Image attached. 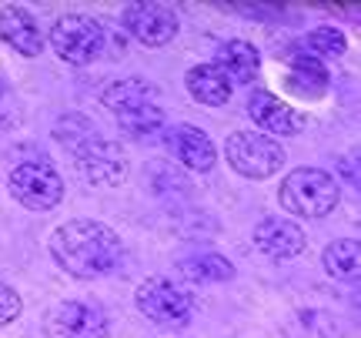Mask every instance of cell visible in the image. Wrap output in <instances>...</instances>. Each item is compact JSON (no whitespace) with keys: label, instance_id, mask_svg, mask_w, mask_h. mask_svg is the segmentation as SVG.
Wrapping results in <instances>:
<instances>
[{"label":"cell","instance_id":"7a4b0ae2","mask_svg":"<svg viewBox=\"0 0 361 338\" xmlns=\"http://www.w3.org/2000/svg\"><path fill=\"white\" fill-rule=\"evenodd\" d=\"M278 198H281L284 211H291L298 218H324L328 211H335L341 188L322 168H295L284 178Z\"/></svg>","mask_w":361,"mask_h":338},{"label":"cell","instance_id":"7402d4cb","mask_svg":"<svg viewBox=\"0 0 361 338\" xmlns=\"http://www.w3.org/2000/svg\"><path fill=\"white\" fill-rule=\"evenodd\" d=\"M20 295L13 291L11 285H4L0 282V325H11L13 318H20Z\"/></svg>","mask_w":361,"mask_h":338},{"label":"cell","instance_id":"3957f363","mask_svg":"<svg viewBox=\"0 0 361 338\" xmlns=\"http://www.w3.org/2000/svg\"><path fill=\"white\" fill-rule=\"evenodd\" d=\"M104 27L87 13H64L51 27V47L67 64H94L104 51Z\"/></svg>","mask_w":361,"mask_h":338},{"label":"cell","instance_id":"52a82bcc","mask_svg":"<svg viewBox=\"0 0 361 338\" xmlns=\"http://www.w3.org/2000/svg\"><path fill=\"white\" fill-rule=\"evenodd\" d=\"M137 308H141L151 322L157 325H178L191 318V291H184L180 285L168 282V278H147L137 288Z\"/></svg>","mask_w":361,"mask_h":338},{"label":"cell","instance_id":"8fae6325","mask_svg":"<svg viewBox=\"0 0 361 338\" xmlns=\"http://www.w3.org/2000/svg\"><path fill=\"white\" fill-rule=\"evenodd\" d=\"M247 114L255 117V124H258L261 131H268V134H281V138H291V134H298V131L305 128V114H301L298 107L278 101V97L268 94V91L251 94V101H247Z\"/></svg>","mask_w":361,"mask_h":338},{"label":"cell","instance_id":"d6986e66","mask_svg":"<svg viewBox=\"0 0 361 338\" xmlns=\"http://www.w3.org/2000/svg\"><path fill=\"white\" fill-rule=\"evenodd\" d=\"M358 241L355 238H341L335 245L324 248V268L331 278H341V282H348L358 274Z\"/></svg>","mask_w":361,"mask_h":338},{"label":"cell","instance_id":"30bf717a","mask_svg":"<svg viewBox=\"0 0 361 338\" xmlns=\"http://www.w3.org/2000/svg\"><path fill=\"white\" fill-rule=\"evenodd\" d=\"M255 245H258V251H264L268 258L288 261L305 251V231H301L295 222L271 215V218H261L258 228H255Z\"/></svg>","mask_w":361,"mask_h":338},{"label":"cell","instance_id":"9c48e42d","mask_svg":"<svg viewBox=\"0 0 361 338\" xmlns=\"http://www.w3.org/2000/svg\"><path fill=\"white\" fill-rule=\"evenodd\" d=\"M51 338H107V318L87 301H64L51 315Z\"/></svg>","mask_w":361,"mask_h":338},{"label":"cell","instance_id":"5b68a950","mask_svg":"<svg viewBox=\"0 0 361 338\" xmlns=\"http://www.w3.org/2000/svg\"><path fill=\"white\" fill-rule=\"evenodd\" d=\"M11 195L30 211H51L64 198V181L44 161H20L11 171Z\"/></svg>","mask_w":361,"mask_h":338},{"label":"cell","instance_id":"5bb4252c","mask_svg":"<svg viewBox=\"0 0 361 338\" xmlns=\"http://www.w3.org/2000/svg\"><path fill=\"white\" fill-rule=\"evenodd\" d=\"M214 67L228 78V84H251L261 71V54L247 40H228V44H221Z\"/></svg>","mask_w":361,"mask_h":338},{"label":"cell","instance_id":"7c38bea8","mask_svg":"<svg viewBox=\"0 0 361 338\" xmlns=\"http://www.w3.org/2000/svg\"><path fill=\"white\" fill-rule=\"evenodd\" d=\"M0 40L11 47V51L24 54V57H37L44 51V30L37 27V20L24 11V7H4L0 11Z\"/></svg>","mask_w":361,"mask_h":338},{"label":"cell","instance_id":"6da1fadb","mask_svg":"<svg viewBox=\"0 0 361 338\" xmlns=\"http://www.w3.org/2000/svg\"><path fill=\"white\" fill-rule=\"evenodd\" d=\"M54 261L74 278H104L124 261V245L107 224L74 218L51 234Z\"/></svg>","mask_w":361,"mask_h":338},{"label":"cell","instance_id":"277c9868","mask_svg":"<svg viewBox=\"0 0 361 338\" xmlns=\"http://www.w3.org/2000/svg\"><path fill=\"white\" fill-rule=\"evenodd\" d=\"M224 157L245 178H271L284 164L281 144L261 131H234L224 141Z\"/></svg>","mask_w":361,"mask_h":338},{"label":"cell","instance_id":"ac0fdd59","mask_svg":"<svg viewBox=\"0 0 361 338\" xmlns=\"http://www.w3.org/2000/svg\"><path fill=\"white\" fill-rule=\"evenodd\" d=\"M180 272L188 274L191 282H228L234 274V265L224 255H214V251H201V255H191V258L180 261Z\"/></svg>","mask_w":361,"mask_h":338},{"label":"cell","instance_id":"ffe728a7","mask_svg":"<svg viewBox=\"0 0 361 338\" xmlns=\"http://www.w3.org/2000/svg\"><path fill=\"white\" fill-rule=\"evenodd\" d=\"M117 121H121V128L128 131L130 138H151V134L164 128V111L151 101V104L130 107L124 114H117Z\"/></svg>","mask_w":361,"mask_h":338},{"label":"cell","instance_id":"ba28073f","mask_svg":"<svg viewBox=\"0 0 361 338\" xmlns=\"http://www.w3.org/2000/svg\"><path fill=\"white\" fill-rule=\"evenodd\" d=\"M124 27L147 47H164L178 34V17L164 4H130L124 11Z\"/></svg>","mask_w":361,"mask_h":338},{"label":"cell","instance_id":"8992f818","mask_svg":"<svg viewBox=\"0 0 361 338\" xmlns=\"http://www.w3.org/2000/svg\"><path fill=\"white\" fill-rule=\"evenodd\" d=\"M71 155H74V164H78L80 178L90 184H117L124 178V171H128L121 144L104 141L97 134H87L80 144H74Z\"/></svg>","mask_w":361,"mask_h":338},{"label":"cell","instance_id":"9a60e30c","mask_svg":"<svg viewBox=\"0 0 361 338\" xmlns=\"http://www.w3.org/2000/svg\"><path fill=\"white\" fill-rule=\"evenodd\" d=\"M188 91L194 101H201L207 107H218L231 97V84L214 64H197L188 71Z\"/></svg>","mask_w":361,"mask_h":338},{"label":"cell","instance_id":"603a6c76","mask_svg":"<svg viewBox=\"0 0 361 338\" xmlns=\"http://www.w3.org/2000/svg\"><path fill=\"white\" fill-rule=\"evenodd\" d=\"M0 94H4V84H0Z\"/></svg>","mask_w":361,"mask_h":338},{"label":"cell","instance_id":"2e32d148","mask_svg":"<svg viewBox=\"0 0 361 338\" xmlns=\"http://www.w3.org/2000/svg\"><path fill=\"white\" fill-rule=\"evenodd\" d=\"M288 87L301 97H318L328 87V71L322 67V61H314L308 51L291 54V74H288Z\"/></svg>","mask_w":361,"mask_h":338},{"label":"cell","instance_id":"4fadbf2b","mask_svg":"<svg viewBox=\"0 0 361 338\" xmlns=\"http://www.w3.org/2000/svg\"><path fill=\"white\" fill-rule=\"evenodd\" d=\"M168 151L178 157L184 168L191 171H207L214 164V144L201 128L194 124H178V128L168 131Z\"/></svg>","mask_w":361,"mask_h":338},{"label":"cell","instance_id":"44dd1931","mask_svg":"<svg viewBox=\"0 0 361 338\" xmlns=\"http://www.w3.org/2000/svg\"><path fill=\"white\" fill-rule=\"evenodd\" d=\"M305 44H308V54L314 61H338L345 54V47H348L345 34L338 27H318V30H311L308 37H305Z\"/></svg>","mask_w":361,"mask_h":338},{"label":"cell","instance_id":"e0dca14e","mask_svg":"<svg viewBox=\"0 0 361 338\" xmlns=\"http://www.w3.org/2000/svg\"><path fill=\"white\" fill-rule=\"evenodd\" d=\"M157 97V91L147 84V80H117V84H111L107 91H104V104L111 107L114 114H124V111H130V107H141V104H151Z\"/></svg>","mask_w":361,"mask_h":338}]
</instances>
